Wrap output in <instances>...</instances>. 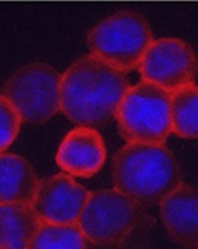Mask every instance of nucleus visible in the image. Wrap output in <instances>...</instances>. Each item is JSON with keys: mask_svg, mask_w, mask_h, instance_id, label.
Listing matches in <instances>:
<instances>
[{"mask_svg": "<svg viewBox=\"0 0 198 249\" xmlns=\"http://www.w3.org/2000/svg\"><path fill=\"white\" fill-rule=\"evenodd\" d=\"M129 87L126 72L93 54L84 55L61 77V112L78 126H101L116 118Z\"/></svg>", "mask_w": 198, "mask_h": 249, "instance_id": "nucleus-1", "label": "nucleus"}, {"mask_svg": "<svg viewBox=\"0 0 198 249\" xmlns=\"http://www.w3.org/2000/svg\"><path fill=\"white\" fill-rule=\"evenodd\" d=\"M113 183L139 204H155L181 184L180 165L164 143L128 142L113 158Z\"/></svg>", "mask_w": 198, "mask_h": 249, "instance_id": "nucleus-2", "label": "nucleus"}, {"mask_svg": "<svg viewBox=\"0 0 198 249\" xmlns=\"http://www.w3.org/2000/svg\"><path fill=\"white\" fill-rule=\"evenodd\" d=\"M122 138L131 143H165L171 129V93L149 81L129 87L117 112Z\"/></svg>", "mask_w": 198, "mask_h": 249, "instance_id": "nucleus-3", "label": "nucleus"}, {"mask_svg": "<svg viewBox=\"0 0 198 249\" xmlns=\"http://www.w3.org/2000/svg\"><path fill=\"white\" fill-rule=\"evenodd\" d=\"M152 42L153 35L149 23L140 15L128 10L117 12L97 23L87 38L93 55L123 72L139 67Z\"/></svg>", "mask_w": 198, "mask_h": 249, "instance_id": "nucleus-4", "label": "nucleus"}, {"mask_svg": "<svg viewBox=\"0 0 198 249\" xmlns=\"http://www.w3.org/2000/svg\"><path fill=\"white\" fill-rule=\"evenodd\" d=\"M140 219L139 203L117 188L88 194L78 226L87 242L112 248L128 239Z\"/></svg>", "mask_w": 198, "mask_h": 249, "instance_id": "nucleus-5", "label": "nucleus"}, {"mask_svg": "<svg viewBox=\"0 0 198 249\" xmlns=\"http://www.w3.org/2000/svg\"><path fill=\"white\" fill-rule=\"evenodd\" d=\"M61 77L44 62L19 68L6 83L3 96L12 103L22 122L44 124L61 110Z\"/></svg>", "mask_w": 198, "mask_h": 249, "instance_id": "nucleus-6", "label": "nucleus"}, {"mask_svg": "<svg viewBox=\"0 0 198 249\" xmlns=\"http://www.w3.org/2000/svg\"><path fill=\"white\" fill-rule=\"evenodd\" d=\"M137 68L142 80L172 93L194 83L198 60L194 50L182 39L161 38L148 47Z\"/></svg>", "mask_w": 198, "mask_h": 249, "instance_id": "nucleus-7", "label": "nucleus"}, {"mask_svg": "<svg viewBox=\"0 0 198 249\" xmlns=\"http://www.w3.org/2000/svg\"><path fill=\"white\" fill-rule=\"evenodd\" d=\"M90 191L69 174H57L39 184L32 203L41 223L77 225L85 207Z\"/></svg>", "mask_w": 198, "mask_h": 249, "instance_id": "nucleus-8", "label": "nucleus"}, {"mask_svg": "<svg viewBox=\"0 0 198 249\" xmlns=\"http://www.w3.org/2000/svg\"><path fill=\"white\" fill-rule=\"evenodd\" d=\"M107 158L103 136L90 126H77L61 142L55 161L58 167L72 177L90 178L97 174Z\"/></svg>", "mask_w": 198, "mask_h": 249, "instance_id": "nucleus-9", "label": "nucleus"}, {"mask_svg": "<svg viewBox=\"0 0 198 249\" xmlns=\"http://www.w3.org/2000/svg\"><path fill=\"white\" fill-rule=\"evenodd\" d=\"M159 216L180 247L198 248V187L181 183L159 201Z\"/></svg>", "mask_w": 198, "mask_h": 249, "instance_id": "nucleus-10", "label": "nucleus"}, {"mask_svg": "<svg viewBox=\"0 0 198 249\" xmlns=\"http://www.w3.org/2000/svg\"><path fill=\"white\" fill-rule=\"evenodd\" d=\"M39 184L29 161L15 154H0V203L32 204Z\"/></svg>", "mask_w": 198, "mask_h": 249, "instance_id": "nucleus-11", "label": "nucleus"}, {"mask_svg": "<svg viewBox=\"0 0 198 249\" xmlns=\"http://www.w3.org/2000/svg\"><path fill=\"white\" fill-rule=\"evenodd\" d=\"M39 225L32 204L0 203V249H28Z\"/></svg>", "mask_w": 198, "mask_h": 249, "instance_id": "nucleus-12", "label": "nucleus"}, {"mask_svg": "<svg viewBox=\"0 0 198 249\" xmlns=\"http://www.w3.org/2000/svg\"><path fill=\"white\" fill-rule=\"evenodd\" d=\"M171 129L182 139L198 138V86L185 84L171 93Z\"/></svg>", "mask_w": 198, "mask_h": 249, "instance_id": "nucleus-13", "label": "nucleus"}, {"mask_svg": "<svg viewBox=\"0 0 198 249\" xmlns=\"http://www.w3.org/2000/svg\"><path fill=\"white\" fill-rule=\"evenodd\" d=\"M28 249H87L78 225L41 223Z\"/></svg>", "mask_w": 198, "mask_h": 249, "instance_id": "nucleus-14", "label": "nucleus"}, {"mask_svg": "<svg viewBox=\"0 0 198 249\" xmlns=\"http://www.w3.org/2000/svg\"><path fill=\"white\" fill-rule=\"evenodd\" d=\"M22 119L12 103L0 96V154H3L16 139L20 130Z\"/></svg>", "mask_w": 198, "mask_h": 249, "instance_id": "nucleus-15", "label": "nucleus"}]
</instances>
